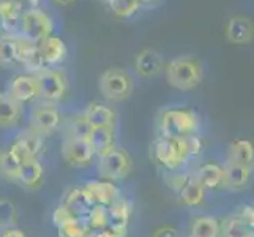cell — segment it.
<instances>
[{
    "mask_svg": "<svg viewBox=\"0 0 254 237\" xmlns=\"http://www.w3.org/2000/svg\"><path fill=\"white\" fill-rule=\"evenodd\" d=\"M17 222V210L13 203L0 199V230L13 228Z\"/></svg>",
    "mask_w": 254,
    "mask_h": 237,
    "instance_id": "d590c367",
    "label": "cell"
},
{
    "mask_svg": "<svg viewBox=\"0 0 254 237\" xmlns=\"http://www.w3.org/2000/svg\"><path fill=\"white\" fill-rule=\"evenodd\" d=\"M38 46L46 67L60 65L68 56L66 43L60 37H57V35H49L41 43H38Z\"/></svg>",
    "mask_w": 254,
    "mask_h": 237,
    "instance_id": "9a60e30c",
    "label": "cell"
},
{
    "mask_svg": "<svg viewBox=\"0 0 254 237\" xmlns=\"http://www.w3.org/2000/svg\"><path fill=\"white\" fill-rule=\"evenodd\" d=\"M133 79L122 68H108L98 79V87L104 100L124 101L133 92Z\"/></svg>",
    "mask_w": 254,
    "mask_h": 237,
    "instance_id": "5b68a950",
    "label": "cell"
},
{
    "mask_svg": "<svg viewBox=\"0 0 254 237\" xmlns=\"http://www.w3.org/2000/svg\"><path fill=\"white\" fill-rule=\"evenodd\" d=\"M205 188L200 185V183L194 179V175L191 174L190 180L185 183V187H183L177 195L180 198V201L183 204H185L187 207H196L199 206L200 203L204 201L205 198Z\"/></svg>",
    "mask_w": 254,
    "mask_h": 237,
    "instance_id": "4316f807",
    "label": "cell"
},
{
    "mask_svg": "<svg viewBox=\"0 0 254 237\" xmlns=\"http://www.w3.org/2000/svg\"><path fill=\"white\" fill-rule=\"evenodd\" d=\"M191 174H185V172H171L166 175V183H168V187L174 191V193H179L183 187H185V183L190 180Z\"/></svg>",
    "mask_w": 254,
    "mask_h": 237,
    "instance_id": "8d00e7d4",
    "label": "cell"
},
{
    "mask_svg": "<svg viewBox=\"0 0 254 237\" xmlns=\"http://www.w3.org/2000/svg\"><path fill=\"white\" fill-rule=\"evenodd\" d=\"M82 220L90 231L104 230V228H106V222H108V207L95 204L90 209V212L87 214V217L82 218Z\"/></svg>",
    "mask_w": 254,
    "mask_h": 237,
    "instance_id": "e575fe53",
    "label": "cell"
},
{
    "mask_svg": "<svg viewBox=\"0 0 254 237\" xmlns=\"http://www.w3.org/2000/svg\"><path fill=\"white\" fill-rule=\"evenodd\" d=\"M60 120H62V116H60L59 108L56 106V103L49 101H41L35 104L29 116L30 130L41 136L54 133L60 127Z\"/></svg>",
    "mask_w": 254,
    "mask_h": 237,
    "instance_id": "ba28073f",
    "label": "cell"
},
{
    "mask_svg": "<svg viewBox=\"0 0 254 237\" xmlns=\"http://www.w3.org/2000/svg\"><path fill=\"white\" fill-rule=\"evenodd\" d=\"M111 11L122 19H129L139 10H141V2L139 0H106Z\"/></svg>",
    "mask_w": 254,
    "mask_h": 237,
    "instance_id": "4dcf8cb0",
    "label": "cell"
},
{
    "mask_svg": "<svg viewBox=\"0 0 254 237\" xmlns=\"http://www.w3.org/2000/svg\"><path fill=\"white\" fill-rule=\"evenodd\" d=\"M2 237H25V234L21 230H17V228L13 226V228H6V230H3Z\"/></svg>",
    "mask_w": 254,
    "mask_h": 237,
    "instance_id": "b9f144b4",
    "label": "cell"
},
{
    "mask_svg": "<svg viewBox=\"0 0 254 237\" xmlns=\"http://www.w3.org/2000/svg\"><path fill=\"white\" fill-rule=\"evenodd\" d=\"M227 161L239 163L253 168L254 163V147L248 139H235L227 149Z\"/></svg>",
    "mask_w": 254,
    "mask_h": 237,
    "instance_id": "484cf974",
    "label": "cell"
},
{
    "mask_svg": "<svg viewBox=\"0 0 254 237\" xmlns=\"http://www.w3.org/2000/svg\"><path fill=\"white\" fill-rule=\"evenodd\" d=\"M24 104L14 101L6 93H0V128L16 127L22 119Z\"/></svg>",
    "mask_w": 254,
    "mask_h": 237,
    "instance_id": "44dd1931",
    "label": "cell"
},
{
    "mask_svg": "<svg viewBox=\"0 0 254 237\" xmlns=\"http://www.w3.org/2000/svg\"><path fill=\"white\" fill-rule=\"evenodd\" d=\"M166 81L180 92H190L202 82V65L192 56H180L164 65Z\"/></svg>",
    "mask_w": 254,
    "mask_h": 237,
    "instance_id": "6da1fadb",
    "label": "cell"
},
{
    "mask_svg": "<svg viewBox=\"0 0 254 237\" xmlns=\"http://www.w3.org/2000/svg\"><path fill=\"white\" fill-rule=\"evenodd\" d=\"M239 217L243 218L245 222L250 223L253 226L254 225V209H253V206H243L242 212L239 214Z\"/></svg>",
    "mask_w": 254,
    "mask_h": 237,
    "instance_id": "60d3db41",
    "label": "cell"
},
{
    "mask_svg": "<svg viewBox=\"0 0 254 237\" xmlns=\"http://www.w3.org/2000/svg\"><path fill=\"white\" fill-rule=\"evenodd\" d=\"M253 21L247 16H232L226 24V40L234 45H247L253 41Z\"/></svg>",
    "mask_w": 254,
    "mask_h": 237,
    "instance_id": "5bb4252c",
    "label": "cell"
},
{
    "mask_svg": "<svg viewBox=\"0 0 254 237\" xmlns=\"http://www.w3.org/2000/svg\"><path fill=\"white\" fill-rule=\"evenodd\" d=\"M19 48L21 38L16 35H5L0 37V67L10 68L19 64Z\"/></svg>",
    "mask_w": 254,
    "mask_h": 237,
    "instance_id": "d4e9b609",
    "label": "cell"
},
{
    "mask_svg": "<svg viewBox=\"0 0 254 237\" xmlns=\"http://www.w3.org/2000/svg\"><path fill=\"white\" fill-rule=\"evenodd\" d=\"M152 157L163 168L175 171L190 160V154L183 138H168L160 136L152 144Z\"/></svg>",
    "mask_w": 254,
    "mask_h": 237,
    "instance_id": "3957f363",
    "label": "cell"
},
{
    "mask_svg": "<svg viewBox=\"0 0 254 237\" xmlns=\"http://www.w3.org/2000/svg\"><path fill=\"white\" fill-rule=\"evenodd\" d=\"M152 237H180V234L174 226H160L153 231Z\"/></svg>",
    "mask_w": 254,
    "mask_h": 237,
    "instance_id": "ab89813d",
    "label": "cell"
},
{
    "mask_svg": "<svg viewBox=\"0 0 254 237\" xmlns=\"http://www.w3.org/2000/svg\"><path fill=\"white\" fill-rule=\"evenodd\" d=\"M25 10V5L22 0H0V24L3 29L14 35V32L19 29L21 16Z\"/></svg>",
    "mask_w": 254,
    "mask_h": 237,
    "instance_id": "ac0fdd59",
    "label": "cell"
},
{
    "mask_svg": "<svg viewBox=\"0 0 254 237\" xmlns=\"http://www.w3.org/2000/svg\"><path fill=\"white\" fill-rule=\"evenodd\" d=\"M14 141L19 144L25 152H27L30 157L33 158H38L40 154L43 152V147H45V141H43V136L35 133L33 130H27V131H22L19 133Z\"/></svg>",
    "mask_w": 254,
    "mask_h": 237,
    "instance_id": "f1b7e54d",
    "label": "cell"
},
{
    "mask_svg": "<svg viewBox=\"0 0 254 237\" xmlns=\"http://www.w3.org/2000/svg\"><path fill=\"white\" fill-rule=\"evenodd\" d=\"M73 215L69 214V210L64 206V204H60L54 212H52V222H54L56 226H60V225H64L69 220H73Z\"/></svg>",
    "mask_w": 254,
    "mask_h": 237,
    "instance_id": "f35d334b",
    "label": "cell"
},
{
    "mask_svg": "<svg viewBox=\"0 0 254 237\" xmlns=\"http://www.w3.org/2000/svg\"><path fill=\"white\" fill-rule=\"evenodd\" d=\"M62 157L73 168H85L93 161L95 154L87 139L65 136L62 143Z\"/></svg>",
    "mask_w": 254,
    "mask_h": 237,
    "instance_id": "9c48e42d",
    "label": "cell"
},
{
    "mask_svg": "<svg viewBox=\"0 0 254 237\" xmlns=\"http://www.w3.org/2000/svg\"><path fill=\"white\" fill-rule=\"evenodd\" d=\"M89 237H114L106 228L104 230H96V231H90V234H89Z\"/></svg>",
    "mask_w": 254,
    "mask_h": 237,
    "instance_id": "7bdbcfd3",
    "label": "cell"
},
{
    "mask_svg": "<svg viewBox=\"0 0 254 237\" xmlns=\"http://www.w3.org/2000/svg\"><path fill=\"white\" fill-rule=\"evenodd\" d=\"M131 168H133V161L128 152L117 149L116 146L100 155L96 161V171H98L100 179L111 182L127 179Z\"/></svg>",
    "mask_w": 254,
    "mask_h": 237,
    "instance_id": "8992f818",
    "label": "cell"
},
{
    "mask_svg": "<svg viewBox=\"0 0 254 237\" xmlns=\"http://www.w3.org/2000/svg\"><path fill=\"white\" fill-rule=\"evenodd\" d=\"M57 234L59 237H89L90 230L81 218H73V220L57 226Z\"/></svg>",
    "mask_w": 254,
    "mask_h": 237,
    "instance_id": "836d02e7",
    "label": "cell"
},
{
    "mask_svg": "<svg viewBox=\"0 0 254 237\" xmlns=\"http://www.w3.org/2000/svg\"><path fill=\"white\" fill-rule=\"evenodd\" d=\"M92 128L93 127L89 124V120L85 119L84 114H79L77 117H73V119H69L66 122L65 133L69 138H82V139H87V136H89Z\"/></svg>",
    "mask_w": 254,
    "mask_h": 237,
    "instance_id": "d6a6232c",
    "label": "cell"
},
{
    "mask_svg": "<svg viewBox=\"0 0 254 237\" xmlns=\"http://www.w3.org/2000/svg\"><path fill=\"white\" fill-rule=\"evenodd\" d=\"M19 164L13 158L10 151H0V179L8 182H17Z\"/></svg>",
    "mask_w": 254,
    "mask_h": 237,
    "instance_id": "1f68e13d",
    "label": "cell"
},
{
    "mask_svg": "<svg viewBox=\"0 0 254 237\" xmlns=\"http://www.w3.org/2000/svg\"><path fill=\"white\" fill-rule=\"evenodd\" d=\"M84 190L87 191V195H89L93 204H100L104 207L111 206L114 201L120 196L116 183L111 180H103V179L87 182L84 185Z\"/></svg>",
    "mask_w": 254,
    "mask_h": 237,
    "instance_id": "4fadbf2b",
    "label": "cell"
},
{
    "mask_svg": "<svg viewBox=\"0 0 254 237\" xmlns=\"http://www.w3.org/2000/svg\"><path fill=\"white\" fill-rule=\"evenodd\" d=\"M247 237H254V234H250V236H247Z\"/></svg>",
    "mask_w": 254,
    "mask_h": 237,
    "instance_id": "bcb514c9",
    "label": "cell"
},
{
    "mask_svg": "<svg viewBox=\"0 0 254 237\" xmlns=\"http://www.w3.org/2000/svg\"><path fill=\"white\" fill-rule=\"evenodd\" d=\"M183 139H185V144H187V149H188L190 158L197 157L200 152H202V149H204L202 138H199L197 133H192V135H188V136H183Z\"/></svg>",
    "mask_w": 254,
    "mask_h": 237,
    "instance_id": "74e56055",
    "label": "cell"
},
{
    "mask_svg": "<svg viewBox=\"0 0 254 237\" xmlns=\"http://www.w3.org/2000/svg\"><path fill=\"white\" fill-rule=\"evenodd\" d=\"M160 136L183 138L200 130V119L194 109L171 108L160 114L158 117Z\"/></svg>",
    "mask_w": 254,
    "mask_h": 237,
    "instance_id": "7a4b0ae2",
    "label": "cell"
},
{
    "mask_svg": "<svg viewBox=\"0 0 254 237\" xmlns=\"http://www.w3.org/2000/svg\"><path fill=\"white\" fill-rule=\"evenodd\" d=\"M52 2L57 5H62V6H68V5H73L76 0H52Z\"/></svg>",
    "mask_w": 254,
    "mask_h": 237,
    "instance_id": "ee69618b",
    "label": "cell"
},
{
    "mask_svg": "<svg viewBox=\"0 0 254 237\" xmlns=\"http://www.w3.org/2000/svg\"><path fill=\"white\" fill-rule=\"evenodd\" d=\"M194 179L202 185L205 190H216L223 188V166L215 163H207L192 172Z\"/></svg>",
    "mask_w": 254,
    "mask_h": 237,
    "instance_id": "cb8c5ba5",
    "label": "cell"
},
{
    "mask_svg": "<svg viewBox=\"0 0 254 237\" xmlns=\"http://www.w3.org/2000/svg\"><path fill=\"white\" fill-rule=\"evenodd\" d=\"M19 33L21 38L38 45L46 37L52 35L54 30V21L52 17L43 11L41 8H25L21 21H19Z\"/></svg>",
    "mask_w": 254,
    "mask_h": 237,
    "instance_id": "277c9868",
    "label": "cell"
},
{
    "mask_svg": "<svg viewBox=\"0 0 254 237\" xmlns=\"http://www.w3.org/2000/svg\"><path fill=\"white\" fill-rule=\"evenodd\" d=\"M131 217V204L124 196H119L111 206H108L106 230L114 237H127L128 223Z\"/></svg>",
    "mask_w": 254,
    "mask_h": 237,
    "instance_id": "30bf717a",
    "label": "cell"
},
{
    "mask_svg": "<svg viewBox=\"0 0 254 237\" xmlns=\"http://www.w3.org/2000/svg\"><path fill=\"white\" fill-rule=\"evenodd\" d=\"M141 3H152V2H155V0H139Z\"/></svg>",
    "mask_w": 254,
    "mask_h": 237,
    "instance_id": "f6af8a7d",
    "label": "cell"
},
{
    "mask_svg": "<svg viewBox=\"0 0 254 237\" xmlns=\"http://www.w3.org/2000/svg\"><path fill=\"white\" fill-rule=\"evenodd\" d=\"M82 114L92 127H114V122H116V112L112 111V108L100 101L90 103Z\"/></svg>",
    "mask_w": 254,
    "mask_h": 237,
    "instance_id": "603a6c76",
    "label": "cell"
},
{
    "mask_svg": "<svg viewBox=\"0 0 254 237\" xmlns=\"http://www.w3.org/2000/svg\"><path fill=\"white\" fill-rule=\"evenodd\" d=\"M221 225L215 217H197L191 223V237H218Z\"/></svg>",
    "mask_w": 254,
    "mask_h": 237,
    "instance_id": "83f0119b",
    "label": "cell"
},
{
    "mask_svg": "<svg viewBox=\"0 0 254 237\" xmlns=\"http://www.w3.org/2000/svg\"><path fill=\"white\" fill-rule=\"evenodd\" d=\"M14 101L25 104L38 98V85L35 75H16L10 79L5 92Z\"/></svg>",
    "mask_w": 254,
    "mask_h": 237,
    "instance_id": "8fae6325",
    "label": "cell"
},
{
    "mask_svg": "<svg viewBox=\"0 0 254 237\" xmlns=\"http://www.w3.org/2000/svg\"><path fill=\"white\" fill-rule=\"evenodd\" d=\"M38 85V98L49 103H59L68 92V81L64 72L56 68H45L35 75Z\"/></svg>",
    "mask_w": 254,
    "mask_h": 237,
    "instance_id": "52a82bcc",
    "label": "cell"
},
{
    "mask_svg": "<svg viewBox=\"0 0 254 237\" xmlns=\"http://www.w3.org/2000/svg\"><path fill=\"white\" fill-rule=\"evenodd\" d=\"M134 68L141 78H156L164 70V57L160 51L145 48L134 57Z\"/></svg>",
    "mask_w": 254,
    "mask_h": 237,
    "instance_id": "7c38bea8",
    "label": "cell"
},
{
    "mask_svg": "<svg viewBox=\"0 0 254 237\" xmlns=\"http://www.w3.org/2000/svg\"><path fill=\"white\" fill-rule=\"evenodd\" d=\"M45 175L43 164L40 163L38 158H29L24 163L19 164V171H17V183H21L22 187L35 188L40 185Z\"/></svg>",
    "mask_w": 254,
    "mask_h": 237,
    "instance_id": "ffe728a7",
    "label": "cell"
},
{
    "mask_svg": "<svg viewBox=\"0 0 254 237\" xmlns=\"http://www.w3.org/2000/svg\"><path fill=\"white\" fill-rule=\"evenodd\" d=\"M221 231L223 237H247L253 234V226L237 215L227 218L221 226Z\"/></svg>",
    "mask_w": 254,
    "mask_h": 237,
    "instance_id": "f546056e",
    "label": "cell"
},
{
    "mask_svg": "<svg viewBox=\"0 0 254 237\" xmlns=\"http://www.w3.org/2000/svg\"><path fill=\"white\" fill-rule=\"evenodd\" d=\"M19 64L27 70L30 75H37L41 70L48 68L43 60L40 46L35 43L25 41L21 38V48H19Z\"/></svg>",
    "mask_w": 254,
    "mask_h": 237,
    "instance_id": "d6986e66",
    "label": "cell"
},
{
    "mask_svg": "<svg viewBox=\"0 0 254 237\" xmlns=\"http://www.w3.org/2000/svg\"><path fill=\"white\" fill-rule=\"evenodd\" d=\"M251 169L253 168L239 163L226 161V164L223 166V188L234 191L245 188L251 179Z\"/></svg>",
    "mask_w": 254,
    "mask_h": 237,
    "instance_id": "e0dca14e",
    "label": "cell"
},
{
    "mask_svg": "<svg viewBox=\"0 0 254 237\" xmlns=\"http://www.w3.org/2000/svg\"><path fill=\"white\" fill-rule=\"evenodd\" d=\"M62 204L69 210L74 218H85L87 214L90 212V209L95 206L92 203V199L87 195V191L84 190V187H74V188H69L65 196Z\"/></svg>",
    "mask_w": 254,
    "mask_h": 237,
    "instance_id": "2e32d148",
    "label": "cell"
},
{
    "mask_svg": "<svg viewBox=\"0 0 254 237\" xmlns=\"http://www.w3.org/2000/svg\"><path fill=\"white\" fill-rule=\"evenodd\" d=\"M92 151L96 157L108 152L109 149L114 147L116 141V133H114V127H93L90 130L89 136H87Z\"/></svg>",
    "mask_w": 254,
    "mask_h": 237,
    "instance_id": "7402d4cb",
    "label": "cell"
}]
</instances>
